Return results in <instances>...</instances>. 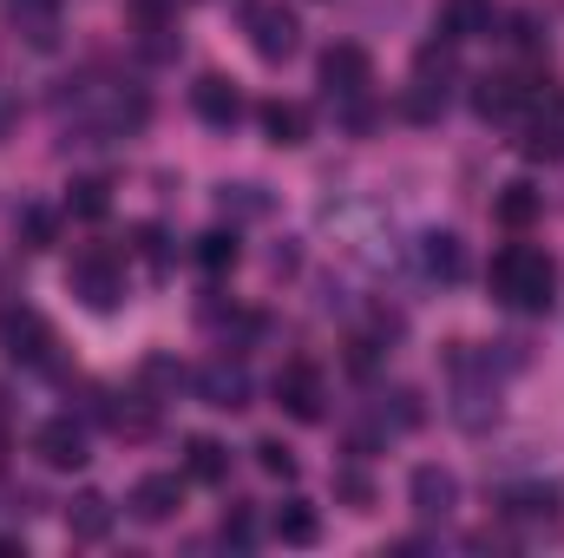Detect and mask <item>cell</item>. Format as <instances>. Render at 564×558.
I'll return each instance as SVG.
<instances>
[{
	"label": "cell",
	"instance_id": "7c38bea8",
	"mask_svg": "<svg viewBox=\"0 0 564 558\" xmlns=\"http://www.w3.org/2000/svg\"><path fill=\"white\" fill-rule=\"evenodd\" d=\"M492 26H499L492 0H440V40L466 46V40H492Z\"/></svg>",
	"mask_w": 564,
	"mask_h": 558
},
{
	"label": "cell",
	"instance_id": "7a4b0ae2",
	"mask_svg": "<svg viewBox=\"0 0 564 558\" xmlns=\"http://www.w3.org/2000/svg\"><path fill=\"white\" fill-rule=\"evenodd\" d=\"M446 375H453V420L459 427H486V420L499 415V388H492V362L486 355H473L459 342L446 355Z\"/></svg>",
	"mask_w": 564,
	"mask_h": 558
},
{
	"label": "cell",
	"instance_id": "5b68a950",
	"mask_svg": "<svg viewBox=\"0 0 564 558\" xmlns=\"http://www.w3.org/2000/svg\"><path fill=\"white\" fill-rule=\"evenodd\" d=\"M243 33H250V46H257L263 60H289V53L302 46V26H295V13H289L282 0H250V7H243Z\"/></svg>",
	"mask_w": 564,
	"mask_h": 558
},
{
	"label": "cell",
	"instance_id": "f1b7e54d",
	"mask_svg": "<svg viewBox=\"0 0 564 558\" xmlns=\"http://www.w3.org/2000/svg\"><path fill=\"white\" fill-rule=\"evenodd\" d=\"M224 546H257V519L250 513H224Z\"/></svg>",
	"mask_w": 564,
	"mask_h": 558
},
{
	"label": "cell",
	"instance_id": "cb8c5ba5",
	"mask_svg": "<svg viewBox=\"0 0 564 558\" xmlns=\"http://www.w3.org/2000/svg\"><path fill=\"white\" fill-rule=\"evenodd\" d=\"M539 211H545V197H539L532 184H506V191H499V204H492V217H499L506 230H525Z\"/></svg>",
	"mask_w": 564,
	"mask_h": 558
},
{
	"label": "cell",
	"instance_id": "ffe728a7",
	"mask_svg": "<svg viewBox=\"0 0 564 558\" xmlns=\"http://www.w3.org/2000/svg\"><path fill=\"white\" fill-rule=\"evenodd\" d=\"M99 415H106V427H112V433H126V440H144V433L158 427V408H151L144 395H112Z\"/></svg>",
	"mask_w": 564,
	"mask_h": 558
},
{
	"label": "cell",
	"instance_id": "4316f807",
	"mask_svg": "<svg viewBox=\"0 0 564 558\" xmlns=\"http://www.w3.org/2000/svg\"><path fill=\"white\" fill-rule=\"evenodd\" d=\"M257 466H263L270 480H295V453H289L282 440H257Z\"/></svg>",
	"mask_w": 564,
	"mask_h": 558
},
{
	"label": "cell",
	"instance_id": "ac0fdd59",
	"mask_svg": "<svg viewBox=\"0 0 564 558\" xmlns=\"http://www.w3.org/2000/svg\"><path fill=\"white\" fill-rule=\"evenodd\" d=\"M184 473H191L197 486H224V480H230V447H224V440H210V433L184 440Z\"/></svg>",
	"mask_w": 564,
	"mask_h": 558
},
{
	"label": "cell",
	"instance_id": "f546056e",
	"mask_svg": "<svg viewBox=\"0 0 564 558\" xmlns=\"http://www.w3.org/2000/svg\"><path fill=\"white\" fill-rule=\"evenodd\" d=\"M53 244V217L46 211H26V250H46Z\"/></svg>",
	"mask_w": 564,
	"mask_h": 558
},
{
	"label": "cell",
	"instance_id": "9a60e30c",
	"mask_svg": "<svg viewBox=\"0 0 564 558\" xmlns=\"http://www.w3.org/2000/svg\"><path fill=\"white\" fill-rule=\"evenodd\" d=\"M177 506H184V480L177 473H144L139 486H132V513H139L144 526H164Z\"/></svg>",
	"mask_w": 564,
	"mask_h": 558
},
{
	"label": "cell",
	"instance_id": "d4e9b609",
	"mask_svg": "<svg viewBox=\"0 0 564 558\" xmlns=\"http://www.w3.org/2000/svg\"><path fill=\"white\" fill-rule=\"evenodd\" d=\"M106 191H112L106 178H73V191H66V211H73V217H86V224H99V217H106V204H112Z\"/></svg>",
	"mask_w": 564,
	"mask_h": 558
},
{
	"label": "cell",
	"instance_id": "8992f818",
	"mask_svg": "<svg viewBox=\"0 0 564 558\" xmlns=\"http://www.w3.org/2000/svg\"><path fill=\"white\" fill-rule=\"evenodd\" d=\"M0 348H7V362H20V368H40L46 355H53V329H46V315L40 309H0Z\"/></svg>",
	"mask_w": 564,
	"mask_h": 558
},
{
	"label": "cell",
	"instance_id": "8fae6325",
	"mask_svg": "<svg viewBox=\"0 0 564 558\" xmlns=\"http://www.w3.org/2000/svg\"><path fill=\"white\" fill-rule=\"evenodd\" d=\"M191 106H197V119L217 126V132H230V126L243 119V93H237L224 73H204V79L191 86Z\"/></svg>",
	"mask_w": 564,
	"mask_h": 558
},
{
	"label": "cell",
	"instance_id": "6da1fadb",
	"mask_svg": "<svg viewBox=\"0 0 564 558\" xmlns=\"http://www.w3.org/2000/svg\"><path fill=\"white\" fill-rule=\"evenodd\" d=\"M552 289H558V264L539 250V244H506L492 257V296L519 315H545L552 309Z\"/></svg>",
	"mask_w": 564,
	"mask_h": 558
},
{
	"label": "cell",
	"instance_id": "9c48e42d",
	"mask_svg": "<svg viewBox=\"0 0 564 558\" xmlns=\"http://www.w3.org/2000/svg\"><path fill=\"white\" fill-rule=\"evenodd\" d=\"M322 401L328 395H322V368L315 362H289L276 375V408L289 420H322Z\"/></svg>",
	"mask_w": 564,
	"mask_h": 558
},
{
	"label": "cell",
	"instance_id": "5bb4252c",
	"mask_svg": "<svg viewBox=\"0 0 564 558\" xmlns=\"http://www.w3.org/2000/svg\"><path fill=\"white\" fill-rule=\"evenodd\" d=\"M197 395H204L210 408L237 415V408H250V375H243L237 362H204V368H197Z\"/></svg>",
	"mask_w": 564,
	"mask_h": 558
},
{
	"label": "cell",
	"instance_id": "3957f363",
	"mask_svg": "<svg viewBox=\"0 0 564 558\" xmlns=\"http://www.w3.org/2000/svg\"><path fill=\"white\" fill-rule=\"evenodd\" d=\"M66 282H73V296H79L86 309H99V315H112V309L126 302V264H119L112 250H79L73 270H66Z\"/></svg>",
	"mask_w": 564,
	"mask_h": 558
},
{
	"label": "cell",
	"instance_id": "7402d4cb",
	"mask_svg": "<svg viewBox=\"0 0 564 558\" xmlns=\"http://www.w3.org/2000/svg\"><path fill=\"white\" fill-rule=\"evenodd\" d=\"M421 264H426V277H440V282L466 277V250H459V237H446V230L421 237Z\"/></svg>",
	"mask_w": 564,
	"mask_h": 558
},
{
	"label": "cell",
	"instance_id": "2e32d148",
	"mask_svg": "<svg viewBox=\"0 0 564 558\" xmlns=\"http://www.w3.org/2000/svg\"><path fill=\"white\" fill-rule=\"evenodd\" d=\"M499 513L519 526H558V486H506Z\"/></svg>",
	"mask_w": 564,
	"mask_h": 558
},
{
	"label": "cell",
	"instance_id": "e0dca14e",
	"mask_svg": "<svg viewBox=\"0 0 564 558\" xmlns=\"http://www.w3.org/2000/svg\"><path fill=\"white\" fill-rule=\"evenodd\" d=\"M525 151L532 158H564V93L525 112Z\"/></svg>",
	"mask_w": 564,
	"mask_h": 558
},
{
	"label": "cell",
	"instance_id": "603a6c76",
	"mask_svg": "<svg viewBox=\"0 0 564 558\" xmlns=\"http://www.w3.org/2000/svg\"><path fill=\"white\" fill-rule=\"evenodd\" d=\"M257 119H263L270 144H302V139H308V112H302L295 99H270V106H263Z\"/></svg>",
	"mask_w": 564,
	"mask_h": 558
},
{
	"label": "cell",
	"instance_id": "277c9868",
	"mask_svg": "<svg viewBox=\"0 0 564 558\" xmlns=\"http://www.w3.org/2000/svg\"><path fill=\"white\" fill-rule=\"evenodd\" d=\"M539 106V86H525L519 73H486L479 86H473V112L479 119H492V126H525V112Z\"/></svg>",
	"mask_w": 564,
	"mask_h": 558
},
{
	"label": "cell",
	"instance_id": "83f0119b",
	"mask_svg": "<svg viewBox=\"0 0 564 558\" xmlns=\"http://www.w3.org/2000/svg\"><path fill=\"white\" fill-rule=\"evenodd\" d=\"M335 486H341V500H355V513H368V506H375V486H368L355 466H341V473H335Z\"/></svg>",
	"mask_w": 564,
	"mask_h": 558
},
{
	"label": "cell",
	"instance_id": "ba28073f",
	"mask_svg": "<svg viewBox=\"0 0 564 558\" xmlns=\"http://www.w3.org/2000/svg\"><path fill=\"white\" fill-rule=\"evenodd\" d=\"M375 86V60L361 46H328L322 53V93L328 99H361Z\"/></svg>",
	"mask_w": 564,
	"mask_h": 558
},
{
	"label": "cell",
	"instance_id": "4fadbf2b",
	"mask_svg": "<svg viewBox=\"0 0 564 558\" xmlns=\"http://www.w3.org/2000/svg\"><path fill=\"white\" fill-rule=\"evenodd\" d=\"M408 500H414L421 519H453V506H459V480H453L446 466H414Z\"/></svg>",
	"mask_w": 564,
	"mask_h": 558
},
{
	"label": "cell",
	"instance_id": "44dd1931",
	"mask_svg": "<svg viewBox=\"0 0 564 558\" xmlns=\"http://www.w3.org/2000/svg\"><path fill=\"white\" fill-rule=\"evenodd\" d=\"M270 533H276L282 546H315V539H322V519H315V506H308V500H289V506H276Z\"/></svg>",
	"mask_w": 564,
	"mask_h": 558
},
{
	"label": "cell",
	"instance_id": "30bf717a",
	"mask_svg": "<svg viewBox=\"0 0 564 558\" xmlns=\"http://www.w3.org/2000/svg\"><path fill=\"white\" fill-rule=\"evenodd\" d=\"M59 13H66V0H0V20L26 46H53L59 40Z\"/></svg>",
	"mask_w": 564,
	"mask_h": 558
},
{
	"label": "cell",
	"instance_id": "52a82bcc",
	"mask_svg": "<svg viewBox=\"0 0 564 558\" xmlns=\"http://www.w3.org/2000/svg\"><path fill=\"white\" fill-rule=\"evenodd\" d=\"M33 453L53 466V473H79L93 453H86V427L73 415H53V420H40V433H33Z\"/></svg>",
	"mask_w": 564,
	"mask_h": 558
},
{
	"label": "cell",
	"instance_id": "d6986e66",
	"mask_svg": "<svg viewBox=\"0 0 564 558\" xmlns=\"http://www.w3.org/2000/svg\"><path fill=\"white\" fill-rule=\"evenodd\" d=\"M66 533H73L79 546H99V539L112 533V500H106V493H79V500L66 506Z\"/></svg>",
	"mask_w": 564,
	"mask_h": 558
},
{
	"label": "cell",
	"instance_id": "484cf974",
	"mask_svg": "<svg viewBox=\"0 0 564 558\" xmlns=\"http://www.w3.org/2000/svg\"><path fill=\"white\" fill-rule=\"evenodd\" d=\"M237 257H243V250H237V230H204V237H197V264H204L210 277L237 270Z\"/></svg>",
	"mask_w": 564,
	"mask_h": 558
},
{
	"label": "cell",
	"instance_id": "4dcf8cb0",
	"mask_svg": "<svg viewBox=\"0 0 564 558\" xmlns=\"http://www.w3.org/2000/svg\"><path fill=\"white\" fill-rule=\"evenodd\" d=\"M0 466H7V427H0Z\"/></svg>",
	"mask_w": 564,
	"mask_h": 558
}]
</instances>
